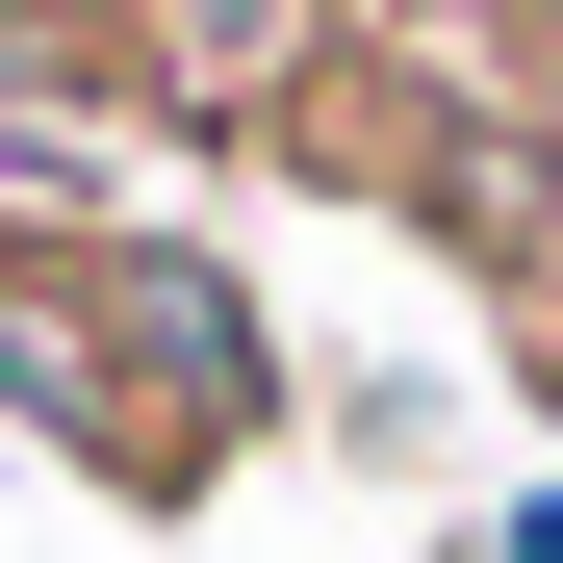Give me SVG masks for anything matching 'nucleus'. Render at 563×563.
Masks as SVG:
<instances>
[{
  "mask_svg": "<svg viewBox=\"0 0 563 563\" xmlns=\"http://www.w3.org/2000/svg\"><path fill=\"white\" fill-rule=\"evenodd\" d=\"M52 410L129 461V487H206V461L282 410V333H256V282L206 231H129V206H77L52 231Z\"/></svg>",
  "mask_w": 563,
  "mask_h": 563,
  "instance_id": "nucleus-1",
  "label": "nucleus"
},
{
  "mask_svg": "<svg viewBox=\"0 0 563 563\" xmlns=\"http://www.w3.org/2000/svg\"><path fill=\"white\" fill-rule=\"evenodd\" d=\"M103 26L154 52L179 129H256V103H308V77L358 52V0H103Z\"/></svg>",
  "mask_w": 563,
  "mask_h": 563,
  "instance_id": "nucleus-2",
  "label": "nucleus"
},
{
  "mask_svg": "<svg viewBox=\"0 0 563 563\" xmlns=\"http://www.w3.org/2000/svg\"><path fill=\"white\" fill-rule=\"evenodd\" d=\"M512 563H563V487H538V512H512Z\"/></svg>",
  "mask_w": 563,
  "mask_h": 563,
  "instance_id": "nucleus-3",
  "label": "nucleus"
}]
</instances>
